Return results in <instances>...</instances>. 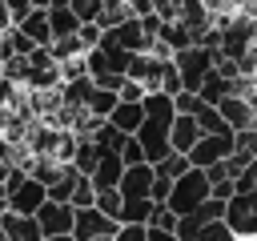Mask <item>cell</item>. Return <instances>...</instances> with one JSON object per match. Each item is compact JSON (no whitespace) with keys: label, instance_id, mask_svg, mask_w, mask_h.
I'll return each mask as SVG.
<instances>
[{"label":"cell","instance_id":"obj_1","mask_svg":"<svg viewBox=\"0 0 257 241\" xmlns=\"http://www.w3.org/2000/svg\"><path fill=\"white\" fill-rule=\"evenodd\" d=\"M80 60H84V72L92 76V84H100L104 76H124L133 52H124V48H116V44H108V40H96V44L84 48Z\"/></svg>","mask_w":257,"mask_h":241},{"label":"cell","instance_id":"obj_2","mask_svg":"<svg viewBox=\"0 0 257 241\" xmlns=\"http://www.w3.org/2000/svg\"><path fill=\"white\" fill-rule=\"evenodd\" d=\"M209 197V177H205V169H185L181 177H173V185H169V197H165V209H173V213H189L193 205H201Z\"/></svg>","mask_w":257,"mask_h":241},{"label":"cell","instance_id":"obj_3","mask_svg":"<svg viewBox=\"0 0 257 241\" xmlns=\"http://www.w3.org/2000/svg\"><path fill=\"white\" fill-rule=\"evenodd\" d=\"M169 60H173V68H177V76H181V88L197 92L201 76H205V72L213 68V60H217V52L205 48V44H185V48H177Z\"/></svg>","mask_w":257,"mask_h":241},{"label":"cell","instance_id":"obj_4","mask_svg":"<svg viewBox=\"0 0 257 241\" xmlns=\"http://www.w3.org/2000/svg\"><path fill=\"white\" fill-rule=\"evenodd\" d=\"M221 221L229 225L233 237H257V189H249V193H233V197L225 201Z\"/></svg>","mask_w":257,"mask_h":241},{"label":"cell","instance_id":"obj_5","mask_svg":"<svg viewBox=\"0 0 257 241\" xmlns=\"http://www.w3.org/2000/svg\"><path fill=\"white\" fill-rule=\"evenodd\" d=\"M100 40H108V44H116V48H124V52H149V44H153V32H145L141 16H124L120 24H112V28H100Z\"/></svg>","mask_w":257,"mask_h":241},{"label":"cell","instance_id":"obj_6","mask_svg":"<svg viewBox=\"0 0 257 241\" xmlns=\"http://www.w3.org/2000/svg\"><path fill=\"white\" fill-rule=\"evenodd\" d=\"M133 137H137V145H141V153H145L149 165H157L165 153H173V149H169V120H165V116H145Z\"/></svg>","mask_w":257,"mask_h":241},{"label":"cell","instance_id":"obj_7","mask_svg":"<svg viewBox=\"0 0 257 241\" xmlns=\"http://www.w3.org/2000/svg\"><path fill=\"white\" fill-rule=\"evenodd\" d=\"M229 149H233V133H201L193 145H189V165L193 169H205V165H213V161H221V157H229Z\"/></svg>","mask_w":257,"mask_h":241},{"label":"cell","instance_id":"obj_8","mask_svg":"<svg viewBox=\"0 0 257 241\" xmlns=\"http://www.w3.org/2000/svg\"><path fill=\"white\" fill-rule=\"evenodd\" d=\"M112 229H116V217L100 213L96 205H80V209H72V237H76V241H88V237H112Z\"/></svg>","mask_w":257,"mask_h":241},{"label":"cell","instance_id":"obj_9","mask_svg":"<svg viewBox=\"0 0 257 241\" xmlns=\"http://www.w3.org/2000/svg\"><path fill=\"white\" fill-rule=\"evenodd\" d=\"M36 225H40V233L44 237H52V233H72V205L68 201H40L36 205Z\"/></svg>","mask_w":257,"mask_h":241},{"label":"cell","instance_id":"obj_10","mask_svg":"<svg viewBox=\"0 0 257 241\" xmlns=\"http://www.w3.org/2000/svg\"><path fill=\"white\" fill-rule=\"evenodd\" d=\"M173 20H177V24H181V28H185V32L193 36V44H197V40H201V32H205V28L213 24V12L205 8V0H181V4H177V16H173Z\"/></svg>","mask_w":257,"mask_h":241},{"label":"cell","instance_id":"obj_11","mask_svg":"<svg viewBox=\"0 0 257 241\" xmlns=\"http://www.w3.org/2000/svg\"><path fill=\"white\" fill-rule=\"evenodd\" d=\"M120 173H124V161H120V153H112V149H100V153H96V165H92V173H88V181H92V189H116Z\"/></svg>","mask_w":257,"mask_h":241},{"label":"cell","instance_id":"obj_12","mask_svg":"<svg viewBox=\"0 0 257 241\" xmlns=\"http://www.w3.org/2000/svg\"><path fill=\"white\" fill-rule=\"evenodd\" d=\"M149 185H153V165L137 161V165H124V173L116 181V193L120 197H149Z\"/></svg>","mask_w":257,"mask_h":241},{"label":"cell","instance_id":"obj_13","mask_svg":"<svg viewBox=\"0 0 257 241\" xmlns=\"http://www.w3.org/2000/svg\"><path fill=\"white\" fill-rule=\"evenodd\" d=\"M0 229H4V241H40V237H44L40 225H36V217L12 213V209L0 213Z\"/></svg>","mask_w":257,"mask_h":241},{"label":"cell","instance_id":"obj_14","mask_svg":"<svg viewBox=\"0 0 257 241\" xmlns=\"http://www.w3.org/2000/svg\"><path fill=\"white\" fill-rule=\"evenodd\" d=\"M217 112L225 116V125L237 133V129H249L257 116H253V104L245 100V96H237V92H225L221 100H217Z\"/></svg>","mask_w":257,"mask_h":241},{"label":"cell","instance_id":"obj_15","mask_svg":"<svg viewBox=\"0 0 257 241\" xmlns=\"http://www.w3.org/2000/svg\"><path fill=\"white\" fill-rule=\"evenodd\" d=\"M197 137H201V129H197L193 112H173V120H169V149L173 153H189V145Z\"/></svg>","mask_w":257,"mask_h":241},{"label":"cell","instance_id":"obj_16","mask_svg":"<svg viewBox=\"0 0 257 241\" xmlns=\"http://www.w3.org/2000/svg\"><path fill=\"white\" fill-rule=\"evenodd\" d=\"M48 32H52V40L56 36H72L76 28H80V20H76V12L68 8V0H48Z\"/></svg>","mask_w":257,"mask_h":241},{"label":"cell","instance_id":"obj_17","mask_svg":"<svg viewBox=\"0 0 257 241\" xmlns=\"http://www.w3.org/2000/svg\"><path fill=\"white\" fill-rule=\"evenodd\" d=\"M108 125H116L120 133H137V125L145 120V108H141V100H116L112 104V112L104 116Z\"/></svg>","mask_w":257,"mask_h":241},{"label":"cell","instance_id":"obj_18","mask_svg":"<svg viewBox=\"0 0 257 241\" xmlns=\"http://www.w3.org/2000/svg\"><path fill=\"white\" fill-rule=\"evenodd\" d=\"M16 28H20L32 44H48V40H52V32H48V12H44V8H32L28 16H20Z\"/></svg>","mask_w":257,"mask_h":241},{"label":"cell","instance_id":"obj_19","mask_svg":"<svg viewBox=\"0 0 257 241\" xmlns=\"http://www.w3.org/2000/svg\"><path fill=\"white\" fill-rule=\"evenodd\" d=\"M229 84H233V80H229L225 72H217V64H213V68L201 76V84H197V96H201L205 104H217V100L229 92Z\"/></svg>","mask_w":257,"mask_h":241},{"label":"cell","instance_id":"obj_20","mask_svg":"<svg viewBox=\"0 0 257 241\" xmlns=\"http://www.w3.org/2000/svg\"><path fill=\"white\" fill-rule=\"evenodd\" d=\"M153 197H120V213H116V221H141V225H149V213H153Z\"/></svg>","mask_w":257,"mask_h":241},{"label":"cell","instance_id":"obj_21","mask_svg":"<svg viewBox=\"0 0 257 241\" xmlns=\"http://www.w3.org/2000/svg\"><path fill=\"white\" fill-rule=\"evenodd\" d=\"M112 104H116V88H100V84H92V92H88V100H84V112H92V116H108L112 112Z\"/></svg>","mask_w":257,"mask_h":241},{"label":"cell","instance_id":"obj_22","mask_svg":"<svg viewBox=\"0 0 257 241\" xmlns=\"http://www.w3.org/2000/svg\"><path fill=\"white\" fill-rule=\"evenodd\" d=\"M193 120H197V129H201V133H233V129L225 125V116L217 112V104H205V100L197 104Z\"/></svg>","mask_w":257,"mask_h":241},{"label":"cell","instance_id":"obj_23","mask_svg":"<svg viewBox=\"0 0 257 241\" xmlns=\"http://www.w3.org/2000/svg\"><path fill=\"white\" fill-rule=\"evenodd\" d=\"M153 169H157L161 177H169V181H173V177H181V173L189 169V157H185V153H165V157H161Z\"/></svg>","mask_w":257,"mask_h":241},{"label":"cell","instance_id":"obj_24","mask_svg":"<svg viewBox=\"0 0 257 241\" xmlns=\"http://www.w3.org/2000/svg\"><path fill=\"white\" fill-rule=\"evenodd\" d=\"M189 241H237L233 233H229V225L217 217V221H209L205 229H197V237H189Z\"/></svg>","mask_w":257,"mask_h":241},{"label":"cell","instance_id":"obj_25","mask_svg":"<svg viewBox=\"0 0 257 241\" xmlns=\"http://www.w3.org/2000/svg\"><path fill=\"white\" fill-rule=\"evenodd\" d=\"M92 197H96L92 181H88V177H80V181L72 185V193H68V205H72V209H80V205H92Z\"/></svg>","mask_w":257,"mask_h":241},{"label":"cell","instance_id":"obj_26","mask_svg":"<svg viewBox=\"0 0 257 241\" xmlns=\"http://www.w3.org/2000/svg\"><path fill=\"white\" fill-rule=\"evenodd\" d=\"M92 205H96L100 213H108V217H116V213H120V193H116V189H96V197H92Z\"/></svg>","mask_w":257,"mask_h":241},{"label":"cell","instance_id":"obj_27","mask_svg":"<svg viewBox=\"0 0 257 241\" xmlns=\"http://www.w3.org/2000/svg\"><path fill=\"white\" fill-rule=\"evenodd\" d=\"M112 241H145V225L141 221H116Z\"/></svg>","mask_w":257,"mask_h":241},{"label":"cell","instance_id":"obj_28","mask_svg":"<svg viewBox=\"0 0 257 241\" xmlns=\"http://www.w3.org/2000/svg\"><path fill=\"white\" fill-rule=\"evenodd\" d=\"M68 8L76 12V20L84 24V20H96L100 16V0H68Z\"/></svg>","mask_w":257,"mask_h":241},{"label":"cell","instance_id":"obj_29","mask_svg":"<svg viewBox=\"0 0 257 241\" xmlns=\"http://www.w3.org/2000/svg\"><path fill=\"white\" fill-rule=\"evenodd\" d=\"M149 225H157V229H173V225H177V213H173V209H165V205H153Z\"/></svg>","mask_w":257,"mask_h":241},{"label":"cell","instance_id":"obj_30","mask_svg":"<svg viewBox=\"0 0 257 241\" xmlns=\"http://www.w3.org/2000/svg\"><path fill=\"white\" fill-rule=\"evenodd\" d=\"M120 161H124V165L145 161V153H141V145H137V137H133V133H128V137H124V145H120Z\"/></svg>","mask_w":257,"mask_h":241},{"label":"cell","instance_id":"obj_31","mask_svg":"<svg viewBox=\"0 0 257 241\" xmlns=\"http://www.w3.org/2000/svg\"><path fill=\"white\" fill-rule=\"evenodd\" d=\"M141 96H145V88H141L133 76H124V80H120V88H116V100H141Z\"/></svg>","mask_w":257,"mask_h":241},{"label":"cell","instance_id":"obj_32","mask_svg":"<svg viewBox=\"0 0 257 241\" xmlns=\"http://www.w3.org/2000/svg\"><path fill=\"white\" fill-rule=\"evenodd\" d=\"M76 36H80V44L88 48V44H96V40H100V24H96V20H84V24L76 28Z\"/></svg>","mask_w":257,"mask_h":241},{"label":"cell","instance_id":"obj_33","mask_svg":"<svg viewBox=\"0 0 257 241\" xmlns=\"http://www.w3.org/2000/svg\"><path fill=\"white\" fill-rule=\"evenodd\" d=\"M4 12H8V20L16 24L20 16H28V12H32V0H4Z\"/></svg>","mask_w":257,"mask_h":241},{"label":"cell","instance_id":"obj_34","mask_svg":"<svg viewBox=\"0 0 257 241\" xmlns=\"http://www.w3.org/2000/svg\"><path fill=\"white\" fill-rule=\"evenodd\" d=\"M145 241H181L173 229H157V225H145Z\"/></svg>","mask_w":257,"mask_h":241},{"label":"cell","instance_id":"obj_35","mask_svg":"<svg viewBox=\"0 0 257 241\" xmlns=\"http://www.w3.org/2000/svg\"><path fill=\"white\" fill-rule=\"evenodd\" d=\"M40 241H76L72 233H52V237H40Z\"/></svg>","mask_w":257,"mask_h":241},{"label":"cell","instance_id":"obj_36","mask_svg":"<svg viewBox=\"0 0 257 241\" xmlns=\"http://www.w3.org/2000/svg\"><path fill=\"white\" fill-rule=\"evenodd\" d=\"M32 8H48V0H32Z\"/></svg>","mask_w":257,"mask_h":241},{"label":"cell","instance_id":"obj_37","mask_svg":"<svg viewBox=\"0 0 257 241\" xmlns=\"http://www.w3.org/2000/svg\"><path fill=\"white\" fill-rule=\"evenodd\" d=\"M88 241H112V237H88Z\"/></svg>","mask_w":257,"mask_h":241},{"label":"cell","instance_id":"obj_38","mask_svg":"<svg viewBox=\"0 0 257 241\" xmlns=\"http://www.w3.org/2000/svg\"><path fill=\"white\" fill-rule=\"evenodd\" d=\"M0 241H4V229H0Z\"/></svg>","mask_w":257,"mask_h":241},{"label":"cell","instance_id":"obj_39","mask_svg":"<svg viewBox=\"0 0 257 241\" xmlns=\"http://www.w3.org/2000/svg\"><path fill=\"white\" fill-rule=\"evenodd\" d=\"M0 4H4V0H0Z\"/></svg>","mask_w":257,"mask_h":241},{"label":"cell","instance_id":"obj_40","mask_svg":"<svg viewBox=\"0 0 257 241\" xmlns=\"http://www.w3.org/2000/svg\"><path fill=\"white\" fill-rule=\"evenodd\" d=\"M253 241H257V237H253Z\"/></svg>","mask_w":257,"mask_h":241}]
</instances>
